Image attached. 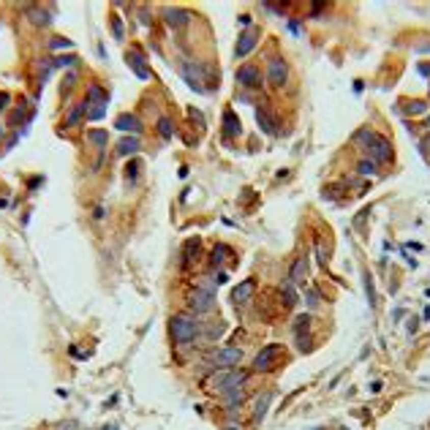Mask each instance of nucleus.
Masks as SVG:
<instances>
[{
  "instance_id": "e433bc0d",
  "label": "nucleus",
  "mask_w": 430,
  "mask_h": 430,
  "mask_svg": "<svg viewBox=\"0 0 430 430\" xmlns=\"http://www.w3.org/2000/svg\"><path fill=\"white\" fill-rule=\"evenodd\" d=\"M427 123H430V120H427Z\"/></svg>"
},
{
  "instance_id": "1a4fd4ad",
  "label": "nucleus",
  "mask_w": 430,
  "mask_h": 430,
  "mask_svg": "<svg viewBox=\"0 0 430 430\" xmlns=\"http://www.w3.org/2000/svg\"><path fill=\"white\" fill-rule=\"evenodd\" d=\"M286 79H289V66H286L283 58H273L270 60V68H267V82L273 87H283Z\"/></svg>"
},
{
  "instance_id": "c85d7f7f",
  "label": "nucleus",
  "mask_w": 430,
  "mask_h": 430,
  "mask_svg": "<svg viewBox=\"0 0 430 430\" xmlns=\"http://www.w3.org/2000/svg\"><path fill=\"white\" fill-rule=\"evenodd\" d=\"M112 30L117 38H123V25H120V17H112Z\"/></svg>"
},
{
  "instance_id": "20e7f679",
  "label": "nucleus",
  "mask_w": 430,
  "mask_h": 430,
  "mask_svg": "<svg viewBox=\"0 0 430 430\" xmlns=\"http://www.w3.org/2000/svg\"><path fill=\"white\" fill-rule=\"evenodd\" d=\"M245 379H248V373H243V370H226V373H221V376H215L212 379V389H218V392H234V389H240L243 384H245Z\"/></svg>"
},
{
  "instance_id": "f03ea898",
  "label": "nucleus",
  "mask_w": 430,
  "mask_h": 430,
  "mask_svg": "<svg viewBox=\"0 0 430 430\" xmlns=\"http://www.w3.org/2000/svg\"><path fill=\"white\" fill-rule=\"evenodd\" d=\"M196 335H199V321H196L194 313H177L172 318V338H174V343L185 346V343H191V340H196Z\"/></svg>"
},
{
  "instance_id": "473e14b6",
  "label": "nucleus",
  "mask_w": 430,
  "mask_h": 430,
  "mask_svg": "<svg viewBox=\"0 0 430 430\" xmlns=\"http://www.w3.org/2000/svg\"><path fill=\"white\" fill-rule=\"evenodd\" d=\"M6 103H9V95H6V93H0V112L6 109Z\"/></svg>"
},
{
  "instance_id": "2eb2a0df",
  "label": "nucleus",
  "mask_w": 430,
  "mask_h": 430,
  "mask_svg": "<svg viewBox=\"0 0 430 430\" xmlns=\"http://www.w3.org/2000/svg\"><path fill=\"white\" fill-rule=\"evenodd\" d=\"M256 123L267 137H278V123L273 120V115H270L267 109H256Z\"/></svg>"
},
{
  "instance_id": "72a5a7b5",
  "label": "nucleus",
  "mask_w": 430,
  "mask_h": 430,
  "mask_svg": "<svg viewBox=\"0 0 430 430\" xmlns=\"http://www.w3.org/2000/svg\"><path fill=\"white\" fill-rule=\"evenodd\" d=\"M422 145H425V147H427V150H430V137H427V139H425V142H422Z\"/></svg>"
},
{
  "instance_id": "5701e85b",
  "label": "nucleus",
  "mask_w": 430,
  "mask_h": 430,
  "mask_svg": "<svg viewBox=\"0 0 430 430\" xmlns=\"http://www.w3.org/2000/svg\"><path fill=\"white\" fill-rule=\"evenodd\" d=\"M158 133H161L164 139H172V137H174V125H172L169 117H161V120H158Z\"/></svg>"
},
{
  "instance_id": "aec40b11",
  "label": "nucleus",
  "mask_w": 430,
  "mask_h": 430,
  "mask_svg": "<svg viewBox=\"0 0 430 430\" xmlns=\"http://www.w3.org/2000/svg\"><path fill=\"white\" fill-rule=\"evenodd\" d=\"M302 275H305V259H297V261L291 264L289 283H302Z\"/></svg>"
},
{
  "instance_id": "393cba45",
  "label": "nucleus",
  "mask_w": 430,
  "mask_h": 430,
  "mask_svg": "<svg viewBox=\"0 0 430 430\" xmlns=\"http://www.w3.org/2000/svg\"><path fill=\"white\" fill-rule=\"evenodd\" d=\"M243 403V389H234V392H226V406L229 409H234V406Z\"/></svg>"
},
{
  "instance_id": "b1692460",
  "label": "nucleus",
  "mask_w": 430,
  "mask_h": 430,
  "mask_svg": "<svg viewBox=\"0 0 430 430\" xmlns=\"http://www.w3.org/2000/svg\"><path fill=\"white\" fill-rule=\"evenodd\" d=\"M87 139L93 142V145H98V147H106V131H87Z\"/></svg>"
},
{
  "instance_id": "f8f14e48",
  "label": "nucleus",
  "mask_w": 430,
  "mask_h": 430,
  "mask_svg": "<svg viewBox=\"0 0 430 430\" xmlns=\"http://www.w3.org/2000/svg\"><path fill=\"white\" fill-rule=\"evenodd\" d=\"M125 63L137 71V76H142V79L150 76V68L145 66V55H142V49H137V46H131V49L125 52Z\"/></svg>"
},
{
  "instance_id": "ddd939ff",
  "label": "nucleus",
  "mask_w": 430,
  "mask_h": 430,
  "mask_svg": "<svg viewBox=\"0 0 430 430\" xmlns=\"http://www.w3.org/2000/svg\"><path fill=\"white\" fill-rule=\"evenodd\" d=\"M237 85H243V87H259V85H261V74H259V68H253V66H243L240 71H237Z\"/></svg>"
},
{
  "instance_id": "412c9836",
  "label": "nucleus",
  "mask_w": 430,
  "mask_h": 430,
  "mask_svg": "<svg viewBox=\"0 0 430 430\" xmlns=\"http://www.w3.org/2000/svg\"><path fill=\"white\" fill-rule=\"evenodd\" d=\"M82 115H87V103H85V101L79 103L76 109H71V112H68V117H66V125H68V128H71V125H76V123H79V117H82Z\"/></svg>"
},
{
  "instance_id": "0eeeda50",
  "label": "nucleus",
  "mask_w": 430,
  "mask_h": 430,
  "mask_svg": "<svg viewBox=\"0 0 430 430\" xmlns=\"http://www.w3.org/2000/svg\"><path fill=\"white\" fill-rule=\"evenodd\" d=\"M188 308L194 310V313H210L215 308V294L210 289H194L188 297Z\"/></svg>"
},
{
  "instance_id": "7ed1b4c3",
  "label": "nucleus",
  "mask_w": 430,
  "mask_h": 430,
  "mask_svg": "<svg viewBox=\"0 0 430 430\" xmlns=\"http://www.w3.org/2000/svg\"><path fill=\"white\" fill-rule=\"evenodd\" d=\"M182 79H185L196 93H207L204 82H210V66H202V63H185V66H182Z\"/></svg>"
},
{
  "instance_id": "6ab92c4d",
  "label": "nucleus",
  "mask_w": 430,
  "mask_h": 430,
  "mask_svg": "<svg viewBox=\"0 0 430 430\" xmlns=\"http://www.w3.org/2000/svg\"><path fill=\"white\" fill-rule=\"evenodd\" d=\"M139 150V139L137 137H131V139H123L120 145H117V153L120 155H133Z\"/></svg>"
},
{
  "instance_id": "6e6552de",
  "label": "nucleus",
  "mask_w": 430,
  "mask_h": 430,
  "mask_svg": "<svg viewBox=\"0 0 430 430\" xmlns=\"http://www.w3.org/2000/svg\"><path fill=\"white\" fill-rule=\"evenodd\" d=\"M278 357H281V346L278 343H270V346H264V348H259V354L253 357V370H273L275 368V362H278Z\"/></svg>"
},
{
  "instance_id": "7c9ffc66",
  "label": "nucleus",
  "mask_w": 430,
  "mask_h": 430,
  "mask_svg": "<svg viewBox=\"0 0 430 430\" xmlns=\"http://www.w3.org/2000/svg\"><path fill=\"white\" fill-rule=\"evenodd\" d=\"M308 305H310V308L318 305V294H316V291H310V294H308Z\"/></svg>"
},
{
  "instance_id": "4468645a",
  "label": "nucleus",
  "mask_w": 430,
  "mask_h": 430,
  "mask_svg": "<svg viewBox=\"0 0 430 430\" xmlns=\"http://www.w3.org/2000/svg\"><path fill=\"white\" fill-rule=\"evenodd\" d=\"M164 19H166V25H169V28H185L191 22V14L182 11V9H166Z\"/></svg>"
},
{
  "instance_id": "bb28decb",
  "label": "nucleus",
  "mask_w": 430,
  "mask_h": 430,
  "mask_svg": "<svg viewBox=\"0 0 430 430\" xmlns=\"http://www.w3.org/2000/svg\"><path fill=\"white\" fill-rule=\"evenodd\" d=\"M357 169H360V174H373V172H376V164H373V161H360Z\"/></svg>"
},
{
  "instance_id": "9b49d317",
  "label": "nucleus",
  "mask_w": 430,
  "mask_h": 430,
  "mask_svg": "<svg viewBox=\"0 0 430 430\" xmlns=\"http://www.w3.org/2000/svg\"><path fill=\"white\" fill-rule=\"evenodd\" d=\"M256 41H259V28H248V30H245V33L240 36V41H237L234 58H237V60L248 58V55H251V49L256 46Z\"/></svg>"
},
{
  "instance_id": "a211bd4d",
  "label": "nucleus",
  "mask_w": 430,
  "mask_h": 430,
  "mask_svg": "<svg viewBox=\"0 0 430 430\" xmlns=\"http://www.w3.org/2000/svg\"><path fill=\"white\" fill-rule=\"evenodd\" d=\"M270 400H273V392H261V397H256V409H253V417H256V422L264 419Z\"/></svg>"
},
{
  "instance_id": "f3484780",
  "label": "nucleus",
  "mask_w": 430,
  "mask_h": 430,
  "mask_svg": "<svg viewBox=\"0 0 430 430\" xmlns=\"http://www.w3.org/2000/svg\"><path fill=\"white\" fill-rule=\"evenodd\" d=\"M224 133H226L229 139L240 133V117H234V112H226V115H224Z\"/></svg>"
},
{
  "instance_id": "f704fd0d",
  "label": "nucleus",
  "mask_w": 430,
  "mask_h": 430,
  "mask_svg": "<svg viewBox=\"0 0 430 430\" xmlns=\"http://www.w3.org/2000/svg\"><path fill=\"white\" fill-rule=\"evenodd\" d=\"M224 430H243V427H234V425H229V427H224Z\"/></svg>"
},
{
  "instance_id": "2f4dec72",
  "label": "nucleus",
  "mask_w": 430,
  "mask_h": 430,
  "mask_svg": "<svg viewBox=\"0 0 430 430\" xmlns=\"http://www.w3.org/2000/svg\"><path fill=\"white\" fill-rule=\"evenodd\" d=\"M52 46H55V49H60V46H71V41H66V38H63V41H60V38H55Z\"/></svg>"
},
{
  "instance_id": "f257e3e1",
  "label": "nucleus",
  "mask_w": 430,
  "mask_h": 430,
  "mask_svg": "<svg viewBox=\"0 0 430 430\" xmlns=\"http://www.w3.org/2000/svg\"><path fill=\"white\" fill-rule=\"evenodd\" d=\"M357 142H360L362 150L370 155L373 164H384V161L392 158V147H389V142L384 137H379L376 131H368V128L357 131Z\"/></svg>"
},
{
  "instance_id": "cd10ccee",
  "label": "nucleus",
  "mask_w": 430,
  "mask_h": 430,
  "mask_svg": "<svg viewBox=\"0 0 430 430\" xmlns=\"http://www.w3.org/2000/svg\"><path fill=\"white\" fill-rule=\"evenodd\" d=\"M283 294H286V305H294V302H297V294H294L291 286H283Z\"/></svg>"
},
{
  "instance_id": "423d86ee",
  "label": "nucleus",
  "mask_w": 430,
  "mask_h": 430,
  "mask_svg": "<svg viewBox=\"0 0 430 430\" xmlns=\"http://www.w3.org/2000/svg\"><path fill=\"white\" fill-rule=\"evenodd\" d=\"M240 360H243V352L237 346H226V348H221V352H215L210 357L212 368H221V370H234Z\"/></svg>"
},
{
  "instance_id": "39448f33",
  "label": "nucleus",
  "mask_w": 430,
  "mask_h": 430,
  "mask_svg": "<svg viewBox=\"0 0 430 430\" xmlns=\"http://www.w3.org/2000/svg\"><path fill=\"white\" fill-rule=\"evenodd\" d=\"M87 117L90 120H98V117H103V112H106V95H103V90L98 85H90L87 87Z\"/></svg>"
},
{
  "instance_id": "9d476101",
  "label": "nucleus",
  "mask_w": 430,
  "mask_h": 430,
  "mask_svg": "<svg viewBox=\"0 0 430 430\" xmlns=\"http://www.w3.org/2000/svg\"><path fill=\"white\" fill-rule=\"evenodd\" d=\"M253 291H256V281H253V278H245L243 283H237V289L232 291V302H234V308L248 305V302L253 300Z\"/></svg>"
},
{
  "instance_id": "dca6fc26",
  "label": "nucleus",
  "mask_w": 430,
  "mask_h": 430,
  "mask_svg": "<svg viewBox=\"0 0 430 430\" xmlns=\"http://www.w3.org/2000/svg\"><path fill=\"white\" fill-rule=\"evenodd\" d=\"M115 125H117L120 131H131V133H139V131H142V123H139L137 115H120Z\"/></svg>"
},
{
  "instance_id": "c756f323",
  "label": "nucleus",
  "mask_w": 430,
  "mask_h": 430,
  "mask_svg": "<svg viewBox=\"0 0 430 430\" xmlns=\"http://www.w3.org/2000/svg\"><path fill=\"white\" fill-rule=\"evenodd\" d=\"M71 63H76L74 55H68V58H55V66H71Z\"/></svg>"
},
{
  "instance_id": "4be33fe9",
  "label": "nucleus",
  "mask_w": 430,
  "mask_h": 430,
  "mask_svg": "<svg viewBox=\"0 0 430 430\" xmlns=\"http://www.w3.org/2000/svg\"><path fill=\"white\" fill-rule=\"evenodd\" d=\"M229 253H232V248H229V245H215L212 248V264H221V261H226V256Z\"/></svg>"
},
{
  "instance_id": "c9c22d12",
  "label": "nucleus",
  "mask_w": 430,
  "mask_h": 430,
  "mask_svg": "<svg viewBox=\"0 0 430 430\" xmlns=\"http://www.w3.org/2000/svg\"><path fill=\"white\" fill-rule=\"evenodd\" d=\"M0 131H3V128H0Z\"/></svg>"
},
{
  "instance_id": "a878e982",
  "label": "nucleus",
  "mask_w": 430,
  "mask_h": 430,
  "mask_svg": "<svg viewBox=\"0 0 430 430\" xmlns=\"http://www.w3.org/2000/svg\"><path fill=\"white\" fill-rule=\"evenodd\" d=\"M28 11L33 14V17H30V19H33L36 25H46V22H49V17H46V14H44L41 9H28Z\"/></svg>"
}]
</instances>
